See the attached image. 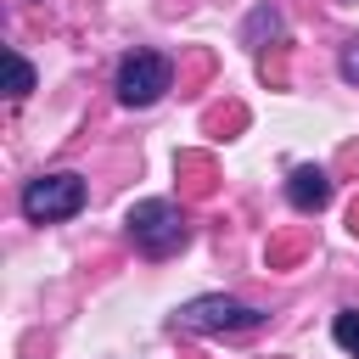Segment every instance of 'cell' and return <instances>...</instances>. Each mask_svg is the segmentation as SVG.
Here are the masks:
<instances>
[{"label":"cell","instance_id":"obj_3","mask_svg":"<svg viewBox=\"0 0 359 359\" xmlns=\"http://www.w3.org/2000/svg\"><path fill=\"white\" fill-rule=\"evenodd\" d=\"M252 325H264V309H252L230 292H202L174 309V331H185V337H224V331H252Z\"/></svg>","mask_w":359,"mask_h":359},{"label":"cell","instance_id":"obj_8","mask_svg":"<svg viewBox=\"0 0 359 359\" xmlns=\"http://www.w3.org/2000/svg\"><path fill=\"white\" fill-rule=\"evenodd\" d=\"M331 342H337L342 353L359 359V309H337V320H331Z\"/></svg>","mask_w":359,"mask_h":359},{"label":"cell","instance_id":"obj_7","mask_svg":"<svg viewBox=\"0 0 359 359\" xmlns=\"http://www.w3.org/2000/svg\"><path fill=\"white\" fill-rule=\"evenodd\" d=\"M6 67H11V79H6V95H11V101H22V95L34 90V62H28L22 50H6Z\"/></svg>","mask_w":359,"mask_h":359},{"label":"cell","instance_id":"obj_4","mask_svg":"<svg viewBox=\"0 0 359 359\" xmlns=\"http://www.w3.org/2000/svg\"><path fill=\"white\" fill-rule=\"evenodd\" d=\"M118 101L123 107H157L168 90H174V62L163 50H135L118 62V79H112Z\"/></svg>","mask_w":359,"mask_h":359},{"label":"cell","instance_id":"obj_5","mask_svg":"<svg viewBox=\"0 0 359 359\" xmlns=\"http://www.w3.org/2000/svg\"><path fill=\"white\" fill-rule=\"evenodd\" d=\"M286 202H292L297 213H320V208L331 202V174H325L320 163H297V168L286 174Z\"/></svg>","mask_w":359,"mask_h":359},{"label":"cell","instance_id":"obj_2","mask_svg":"<svg viewBox=\"0 0 359 359\" xmlns=\"http://www.w3.org/2000/svg\"><path fill=\"white\" fill-rule=\"evenodd\" d=\"M84 202H90V185H84V174H73V168L34 174V180L22 185V196H17V208H22L28 224H62V219L84 213Z\"/></svg>","mask_w":359,"mask_h":359},{"label":"cell","instance_id":"obj_6","mask_svg":"<svg viewBox=\"0 0 359 359\" xmlns=\"http://www.w3.org/2000/svg\"><path fill=\"white\" fill-rule=\"evenodd\" d=\"M280 34H286V17H280L269 0H264V6H252V11H247V22H241V45H247V50H264V45H269V39H280Z\"/></svg>","mask_w":359,"mask_h":359},{"label":"cell","instance_id":"obj_1","mask_svg":"<svg viewBox=\"0 0 359 359\" xmlns=\"http://www.w3.org/2000/svg\"><path fill=\"white\" fill-rule=\"evenodd\" d=\"M123 230H129V241H135L146 258H168V252H180V247L191 241V219H185V208L168 202V196L135 202V208L123 213Z\"/></svg>","mask_w":359,"mask_h":359},{"label":"cell","instance_id":"obj_9","mask_svg":"<svg viewBox=\"0 0 359 359\" xmlns=\"http://www.w3.org/2000/svg\"><path fill=\"white\" fill-rule=\"evenodd\" d=\"M337 73H342V84H359V39H348L337 50Z\"/></svg>","mask_w":359,"mask_h":359}]
</instances>
